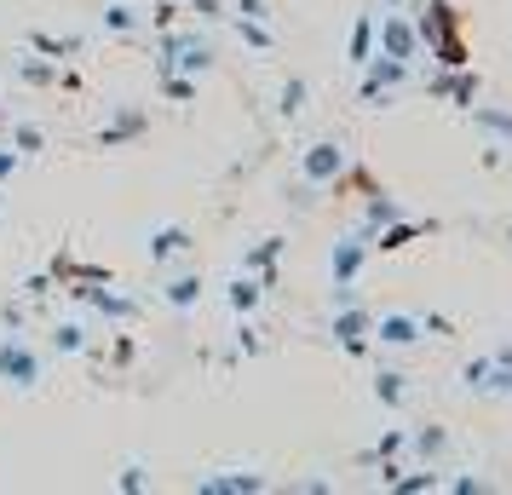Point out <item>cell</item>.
Wrapping results in <instances>:
<instances>
[{
  "label": "cell",
  "mask_w": 512,
  "mask_h": 495,
  "mask_svg": "<svg viewBox=\"0 0 512 495\" xmlns=\"http://www.w3.org/2000/svg\"><path fill=\"white\" fill-rule=\"evenodd\" d=\"M438 231V219H392V225H380V231L369 236V248H380V254H403L409 242H420V236H432Z\"/></svg>",
  "instance_id": "obj_10"
},
{
  "label": "cell",
  "mask_w": 512,
  "mask_h": 495,
  "mask_svg": "<svg viewBox=\"0 0 512 495\" xmlns=\"http://www.w3.org/2000/svg\"><path fill=\"white\" fill-rule=\"evenodd\" d=\"M415 35H420V47L432 52L438 41L461 35V12H455L449 0H426V18H415Z\"/></svg>",
  "instance_id": "obj_11"
},
{
  "label": "cell",
  "mask_w": 512,
  "mask_h": 495,
  "mask_svg": "<svg viewBox=\"0 0 512 495\" xmlns=\"http://www.w3.org/2000/svg\"><path fill=\"white\" fill-rule=\"evenodd\" d=\"M24 317H29L24 306H12V300H6V306H0V329H24Z\"/></svg>",
  "instance_id": "obj_42"
},
{
  "label": "cell",
  "mask_w": 512,
  "mask_h": 495,
  "mask_svg": "<svg viewBox=\"0 0 512 495\" xmlns=\"http://www.w3.org/2000/svg\"><path fill=\"white\" fill-rule=\"evenodd\" d=\"M236 18H259V24H271V0H236Z\"/></svg>",
  "instance_id": "obj_39"
},
{
  "label": "cell",
  "mask_w": 512,
  "mask_h": 495,
  "mask_svg": "<svg viewBox=\"0 0 512 495\" xmlns=\"http://www.w3.org/2000/svg\"><path fill=\"white\" fill-rule=\"evenodd\" d=\"M282 248H288L282 236H259L254 248L242 254V271H248V277H259V283L271 288V283H277V260H282Z\"/></svg>",
  "instance_id": "obj_13"
},
{
  "label": "cell",
  "mask_w": 512,
  "mask_h": 495,
  "mask_svg": "<svg viewBox=\"0 0 512 495\" xmlns=\"http://www.w3.org/2000/svg\"><path fill=\"white\" fill-rule=\"evenodd\" d=\"M466 116H472V127H478L484 139H495V144L512 150V110H501V104H472Z\"/></svg>",
  "instance_id": "obj_14"
},
{
  "label": "cell",
  "mask_w": 512,
  "mask_h": 495,
  "mask_svg": "<svg viewBox=\"0 0 512 495\" xmlns=\"http://www.w3.org/2000/svg\"><path fill=\"white\" fill-rule=\"evenodd\" d=\"M369 231H351L334 242V254H328V277H334V288H351L357 277H363V265H369Z\"/></svg>",
  "instance_id": "obj_6"
},
{
  "label": "cell",
  "mask_w": 512,
  "mask_h": 495,
  "mask_svg": "<svg viewBox=\"0 0 512 495\" xmlns=\"http://www.w3.org/2000/svg\"><path fill=\"white\" fill-rule=\"evenodd\" d=\"M12 70H18V81H29V87H58V64H35V58H18V64H12Z\"/></svg>",
  "instance_id": "obj_29"
},
{
  "label": "cell",
  "mask_w": 512,
  "mask_h": 495,
  "mask_svg": "<svg viewBox=\"0 0 512 495\" xmlns=\"http://www.w3.org/2000/svg\"><path fill=\"white\" fill-rule=\"evenodd\" d=\"M426 87H432V98H443V104H455V110H472V104H478V93H484V81H478V70H472V64L432 75Z\"/></svg>",
  "instance_id": "obj_8"
},
{
  "label": "cell",
  "mask_w": 512,
  "mask_h": 495,
  "mask_svg": "<svg viewBox=\"0 0 512 495\" xmlns=\"http://www.w3.org/2000/svg\"><path fill=\"white\" fill-rule=\"evenodd\" d=\"M104 29H110V35H133V29H144V6L139 0H110V6H104Z\"/></svg>",
  "instance_id": "obj_20"
},
{
  "label": "cell",
  "mask_w": 512,
  "mask_h": 495,
  "mask_svg": "<svg viewBox=\"0 0 512 495\" xmlns=\"http://www.w3.org/2000/svg\"><path fill=\"white\" fill-rule=\"evenodd\" d=\"M403 398H409V375L380 369V375H374V403H380V409H403Z\"/></svg>",
  "instance_id": "obj_23"
},
{
  "label": "cell",
  "mask_w": 512,
  "mask_h": 495,
  "mask_svg": "<svg viewBox=\"0 0 512 495\" xmlns=\"http://www.w3.org/2000/svg\"><path fill=\"white\" fill-rule=\"evenodd\" d=\"M41 380H47V357L35 352L18 329H6L0 334V386L6 392H35Z\"/></svg>",
  "instance_id": "obj_1"
},
{
  "label": "cell",
  "mask_w": 512,
  "mask_h": 495,
  "mask_svg": "<svg viewBox=\"0 0 512 495\" xmlns=\"http://www.w3.org/2000/svg\"><path fill=\"white\" fill-rule=\"evenodd\" d=\"M144 133H150V116H144L139 104H121L116 116L104 121V127H98V150H121V144H133V139H144Z\"/></svg>",
  "instance_id": "obj_9"
},
{
  "label": "cell",
  "mask_w": 512,
  "mask_h": 495,
  "mask_svg": "<svg viewBox=\"0 0 512 495\" xmlns=\"http://www.w3.org/2000/svg\"><path fill=\"white\" fill-rule=\"evenodd\" d=\"M386 6H403V0H386Z\"/></svg>",
  "instance_id": "obj_44"
},
{
  "label": "cell",
  "mask_w": 512,
  "mask_h": 495,
  "mask_svg": "<svg viewBox=\"0 0 512 495\" xmlns=\"http://www.w3.org/2000/svg\"><path fill=\"white\" fill-rule=\"evenodd\" d=\"M236 352H242V357L265 352V340H259V329H248V317H242V329H236Z\"/></svg>",
  "instance_id": "obj_37"
},
{
  "label": "cell",
  "mask_w": 512,
  "mask_h": 495,
  "mask_svg": "<svg viewBox=\"0 0 512 495\" xmlns=\"http://www.w3.org/2000/svg\"><path fill=\"white\" fill-rule=\"evenodd\" d=\"M374 52H386V58H403V64H415L420 52V35H415V18H403V12H386L380 24H374Z\"/></svg>",
  "instance_id": "obj_4"
},
{
  "label": "cell",
  "mask_w": 512,
  "mask_h": 495,
  "mask_svg": "<svg viewBox=\"0 0 512 495\" xmlns=\"http://www.w3.org/2000/svg\"><path fill=\"white\" fill-rule=\"evenodd\" d=\"M461 386H466V392H489V357L461 363Z\"/></svg>",
  "instance_id": "obj_36"
},
{
  "label": "cell",
  "mask_w": 512,
  "mask_h": 495,
  "mask_svg": "<svg viewBox=\"0 0 512 495\" xmlns=\"http://www.w3.org/2000/svg\"><path fill=\"white\" fill-rule=\"evenodd\" d=\"M236 35H242V47H254V52H271V47H277L271 24H259V18H236Z\"/></svg>",
  "instance_id": "obj_28"
},
{
  "label": "cell",
  "mask_w": 512,
  "mask_h": 495,
  "mask_svg": "<svg viewBox=\"0 0 512 495\" xmlns=\"http://www.w3.org/2000/svg\"><path fill=\"white\" fill-rule=\"evenodd\" d=\"M162 300L173 311H196V306H202V277H196V271H185V277H167Z\"/></svg>",
  "instance_id": "obj_17"
},
{
  "label": "cell",
  "mask_w": 512,
  "mask_h": 495,
  "mask_svg": "<svg viewBox=\"0 0 512 495\" xmlns=\"http://www.w3.org/2000/svg\"><path fill=\"white\" fill-rule=\"evenodd\" d=\"M259 294H265V283H259V277H248V271H236L231 288H225V306H231L236 317H248V311L259 306Z\"/></svg>",
  "instance_id": "obj_18"
},
{
  "label": "cell",
  "mask_w": 512,
  "mask_h": 495,
  "mask_svg": "<svg viewBox=\"0 0 512 495\" xmlns=\"http://www.w3.org/2000/svg\"><path fill=\"white\" fill-rule=\"evenodd\" d=\"M346 58H351V64H357V70H363V64H369V58H374V18H369V12H357V18H351V41H346Z\"/></svg>",
  "instance_id": "obj_21"
},
{
  "label": "cell",
  "mask_w": 512,
  "mask_h": 495,
  "mask_svg": "<svg viewBox=\"0 0 512 495\" xmlns=\"http://www.w3.org/2000/svg\"><path fill=\"white\" fill-rule=\"evenodd\" d=\"M369 323H374V317L357 306V300H351V306H334V323H328V334H334V346H340L346 357H369V346H374Z\"/></svg>",
  "instance_id": "obj_5"
},
{
  "label": "cell",
  "mask_w": 512,
  "mask_h": 495,
  "mask_svg": "<svg viewBox=\"0 0 512 495\" xmlns=\"http://www.w3.org/2000/svg\"><path fill=\"white\" fill-rule=\"evenodd\" d=\"M369 202H363V219H369V231H380V225H392V219H403V202L397 196H386V190L374 185V190H363Z\"/></svg>",
  "instance_id": "obj_22"
},
{
  "label": "cell",
  "mask_w": 512,
  "mask_h": 495,
  "mask_svg": "<svg viewBox=\"0 0 512 495\" xmlns=\"http://www.w3.org/2000/svg\"><path fill=\"white\" fill-rule=\"evenodd\" d=\"M386 490H397V495H432V490H443V478H438V467H403Z\"/></svg>",
  "instance_id": "obj_19"
},
{
  "label": "cell",
  "mask_w": 512,
  "mask_h": 495,
  "mask_svg": "<svg viewBox=\"0 0 512 495\" xmlns=\"http://www.w3.org/2000/svg\"><path fill=\"white\" fill-rule=\"evenodd\" d=\"M305 98H311V81H305V75H288V81H282V93H277V116L294 121L305 110Z\"/></svg>",
  "instance_id": "obj_26"
},
{
  "label": "cell",
  "mask_w": 512,
  "mask_h": 495,
  "mask_svg": "<svg viewBox=\"0 0 512 495\" xmlns=\"http://www.w3.org/2000/svg\"><path fill=\"white\" fill-rule=\"evenodd\" d=\"M6 144L29 162V156H41V150H47V133H41L35 121H12V127H6Z\"/></svg>",
  "instance_id": "obj_24"
},
{
  "label": "cell",
  "mask_w": 512,
  "mask_h": 495,
  "mask_svg": "<svg viewBox=\"0 0 512 495\" xmlns=\"http://www.w3.org/2000/svg\"><path fill=\"white\" fill-rule=\"evenodd\" d=\"M196 242H190L185 225H162V231H150V265H167V260H179V254H190Z\"/></svg>",
  "instance_id": "obj_15"
},
{
  "label": "cell",
  "mask_w": 512,
  "mask_h": 495,
  "mask_svg": "<svg viewBox=\"0 0 512 495\" xmlns=\"http://www.w3.org/2000/svg\"><path fill=\"white\" fill-rule=\"evenodd\" d=\"M162 98H173V104H196V75L167 70V75H162Z\"/></svg>",
  "instance_id": "obj_30"
},
{
  "label": "cell",
  "mask_w": 512,
  "mask_h": 495,
  "mask_svg": "<svg viewBox=\"0 0 512 495\" xmlns=\"http://www.w3.org/2000/svg\"><path fill=\"white\" fill-rule=\"evenodd\" d=\"M369 334L380 340V346H415L420 340V317L415 311H386V317H374Z\"/></svg>",
  "instance_id": "obj_12"
},
{
  "label": "cell",
  "mask_w": 512,
  "mask_h": 495,
  "mask_svg": "<svg viewBox=\"0 0 512 495\" xmlns=\"http://www.w3.org/2000/svg\"><path fill=\"white\" fill-rule=\"evenodd\" d=\"M409 75H415V64L374 52L369 64H363V87H357V98H363V104H374V110H386V104H392V93L409 81Z\"/></svg>",
  "instance_id": "obj_3"
},
{
  "label": "cell",
  "mask_w": 512,
  "mask_h": 495,
  "mask_svg": "<svg viewBox=\"0 0 512 495\" xmlns=\"http://www.w3.org/2000/svg\"><path fill=\"white\" fill-rule=\"evenodd\" d=\"M403 449H415L420 467H438L443 455H449V432H443V426H420V432H409V444Z\"/></svg>",
  "instance_id": "obj_16"
},
{
  "label": "cell",
  "mask_w": 512,
  "mask_h": 495,
  "mask_svg": "<svg viewBox=\"0 0 512 495\" xmlns=\"http://www.w3.org/2000/svg\"><path fill=\"white\" fill-rule=\"evenodd\" d=\"M185 12H196L202 24H219V18H225V0H190Z\"/></svg>",
  "instance_id": "obj_38"
},
{
  "label": "cell",
  "mask_w": 512,
  "mask_h": 495,
  "mask_svg": "<svg viewBox=\"0 0 512 495\" xmlns=\"http://www.w3.org/2000/svg\"><path fill=\"white\" fill-rule=\"evenodd\" d=\"M29 47L41 52V58H52V64H64V58L81 52V41H70V35H47V29H29Z\"/></svg>",
  "instance_id": "obj_25"
},
{
  "label": "cell",
  "mask_w": 512,
  "mask_h": 495,
  "mask_svg": "<svg viewBox=\"0 0 512 495\" xmlns=\"http://www.w3.org/2000/svg\"><path fill=\"white\" fill-rule=\"evenodd\" d=\"M420 334H455V323H449L443 311H426V317H420Z\"/></svg>",
  "instance_id": "obj_41"
},
{
  "label": "cell",
  "mask_w": 512,
  "mask_h": 495,
  "mask_svg": "<svg viewBox=\"0 0 512 495\" xmlns=\"http://www.w3.org/2000/svg\"><path fill=\"white\" fill-rule=\"evenodd\" d=\"M403 444H409V432H403V426H392V432L380 438V449H363L357 461H363V467H374V461H392V455H403Z\"/></svg>",
  "instance_id": "obj_31"
},
{
  "label": "cell",
  "mask_w": 512,
  "mask_h": 495,
  "mask_svg": "<svg viewBox=\"0 0 512 495\" xmlns=\"http://www.w3.org/2000/svg\"><path fill=\"white\" fill-rule=\"evenodd\" d=\"M432 52H438V64H443V70H461V64H472V58H466V41H461V35H449V41H438Z\"/></svg>",
  "instance_id": "obj_34"
},
{
  "label": "cell",
  "mask_w": 512,
  "mask_h": 495,
  "mask_svg": "<svg viewBox=\"0 0 512 495\" xmlns=\"http://www.w3.org/2000/svg\"><path fill=\"white\" fill-rule=\"evenodd\" d=\"M18 167H24V156H18L12 144H0V185H12V173H18Z\"/></svg>",
  "instance_id": "obj_40"
},
{
  "label": "cell",
  "mask_w": 512,
  "mask_h": 495,
  "mask_svg": "<svg viewBox=\"0 0 512 495\" xmlns=\"http://www.w3.org/2000/svg\"><path fill=\"white\" fill-rule=\"evenodd\" d=\"M489 392H501V398H512V346H501V352H489Z\"/></svg>",
  "instance_id": "obj_27"
},
{
  "label": "cell",
  "mask_w": 512,
  "mask_h": 495,
  "mask_svg": "<svg viewBox=\"0 0 512 495\" xmlns=\"http://www.w3.org/2000/svg\"><path fill=\"white\" fill-rule=\"evenodd\" d=\"M449 490H455V495H484L489 484H484V478H472V472H466V478H455V484H449Z\"/></svg>",
  "instance_id": "obj_43"
},
{
  "label": "cell",
  "mask_w": 512,
  "mask_h": 495,
  "mask_svg": "<svg viewBox=\"0 0 512 495\" xmlns=\"http://www.w3.org/2000/svg\"><path fill=\"white\" fill-rule=\"evenodd\" d=\"M190 490L196 495H259L265 490V472H254V467H213V472H202Z\"/></svg>",
  "instance_id": "obj_7"
},
{
  "label": "cell",
  "mask_w": 512,
  "mask_h": 495,
  "mask_svg": "<svg viewBox=\"0 0 512 495\" xmlns=\"http://www.w3.org/2000/svg\"><path fill=\"white\" fill-rule=\"evenodd\" d=\"M346 144L340 139H317L300 150V190H323V185H340L346 179Z\"/></svg>",
  "instance_id": "obj_2"
},
{
  "label": "cell",
  "mask_w": 512,
  "mask_h": 495,
  "mask_svg": "<svg viewBox=\"0 0 512 495\" xmlns=\"http://www.w3.org/2000/svg\"><path fill=\"white\" fill-rule=\"evenodd\" d=\"M52 352H64V357L87 352V329H81V323H58V329H52Z\"/></svg>",
  "instance_id": "obj_32"
},
{
  "label": "cell",
  "mask_w": 512,
  "mask_h": 495,
  "mask_svg": "<svg viewBox=\"0 0 512 495\" xmlns=\"http://www.w3.org/2000/svg\"><path fill=\"white\" fill-rule=\"evenodd\" d=\"M179 12H185L179 0H156V6H144V24H156V29H173V24H179Z\"/></svg>",
  "instance_id": "obj_35"
},
{
  "label": "cell",
  "mask_w": 512,
  "mask_h": 495,
  "mask_svg": "<svg viewBox=\"0 0 512 495\" xmlns=\"http://www.w3.org/2000/svg\"><path fill=\"white\" fill-rule=\"evenodd\" d=\"M116 490H127V495L150 490V467H144V461H127V467L116 472Z\"/></svg>",
  "instance_id": "obj_33"
}]
</instances>
